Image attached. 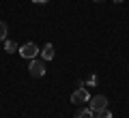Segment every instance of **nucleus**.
<instances>
[{"label": "nucleus", "mask_w": 129, "mask_h": 118, "mask_svg": "<svg viewBox=\"0 0 129 118\" xmlns=\"http://www.w3.org/2000/svg\"><path fill=\"white\" fill-rule=\"evenodd\" d=\"M108 107V97L106 95H97L92 99H88V109L92 112H99V109H106Z\"/></svg>", "instance_id": "nucleus-1"}, {"label": "nucleus", "mask_w": 129, "mask_h": 118, "mask_svg": "<svg viewBox=\"0 0 129 118\" xmlns=\"http://www.w3.org/2000/svg\"><path fill=\"white\" fill-rule=\"evenodd\" d=\"M28 71H30L32 77H43V75H45V60H35V58H32Z\"/></svg>", "instance_id": "nucleus-2"}, {"label": "nucleus", "mask_w": 129, "mask_h": 118, "mask_svg": "<svg viewBox=\"0 0 129 118\" xmlns=\"http://www.w3.org/2000/svg\"><path fill=\"white\" fill-rule=\"evenodd\" d=\"M88 99H90V95H88V90H86V88H82V86H80L78 90L71 95V103H75V105L88 103Z\"/></svg>", "instance_id": "nucleus-3"}, {"label": "nucleus", "mask_w": 129, "mask_h": 118, "mask_svg": "<svg viewBox=\"0 0 129 118\" xmlns=\"http://www.w3.org/2000/svg\"><path fill=\"white\" fill-rule=\"evenodd\" d=\"M37 54H39V47L35 45V43H24V45L19 47V56H24V58H28V60H32Z\"/></svg>", "instance_id": "nucleus-4"}, {"label": "nucleus", "mask_w": 129, "mask_h": 118, "mask_svg": "<svg viewBox=\"0 0 129 118\" xmlns=\"http://www.w3.org/2000/svg\"><path fill=\"white\" fill-rule=\"evenodd\" d=\"M54 54H56V50H54V45H52V43H45V47H43L41 50V56H43V60H52L54 58Z\"/></svg>", "instance_id": "nucleus-5"}, {"label": "nucleus", "mask_w": 129, "mask_h": 118, "mask_svg": "<svg viewBox=\"0 0 129 118\" xmlns=\"http://www.w3.org/2000/svg\"><path fill=\"white\" fill-rule=\"evenodd\" d=\"M75 118H95V114H92V109H78V114H75Z\"/></svg>", "instance_id": "nucleus-6"}, {"label": "nucleus", "mask_w": 129, "mask_h": 118, "mask_svg": "<svg viewBox=\"0 0 129 118\" xmlns=\"http://www.w3.org/2000/svg\"><path fill=\"white\" fill-rule=\"evenodd\" d=\"M5 52L13 54V52H19V47H17V43H15V41H5Z\"/></svg>", "instance_id": "nucleus-7"}, {"label": "nucleus", "mask_w": 129, "mask_h": 118, "mask_svg": "<svg viewBox=\"0 0 129 118\" xmlns=\"http://www.w3.org/2000/svg\"><path fill=\"white\" fill-rule=\"evenodd\" d=\"M92 114H95V118H112V112H110V109H99V112H92Z\"/></svg>", "instance_id": "nucleus-8"}, {"label": "nucleus", "mask_w": 129, "mask_h": 118, "mask_svg": "<svg viewBox=\"0 0 129 118\" xmlns=\"http://www.w3.org/2000/svg\"><path fill=\"white\" fill-rule=\"evenodd\" d=\"M7 32H9L7 24H5V22H0V41H7Z\"/></svg>", "instance_id": "nucleus-9"}, {"label": "nucleus", "mask_w": 129, "mask_h": 118, "mask_svg": "<svg viewBox=\"0 0 129 118\" xmlns=\"http://www.w3.org/2000/svg\"><path fill=\"white\" fill-rule=\"evenodd\" d=\"M95 84H97V77H95V75H92V77H90V80H88V86H95Z\"/></svg>", "instance_id": "nucleus-10"}, {"label": "nucleus", "mask_w": 129, "mask_h": 118, "mask_svg": "<svg viewBox=\"0 0 129 118\" xmlns=\"http://www.w3.org/2000/svg\"><path fill=\"white\" fill-rule=\"evenodd\" d=\"M32 2H35V5H45L47 0H32Z\"/></svg>", "instance_id": "nucleus-11"}, {"label": "nucleus", "mask_w": 129, "mask_h": 118, "mask_svg": "<svg viewBox=\"0 0 129 118\" xmlns=\"http://www.w3.org/2000/svg\"><path fill=\"white\" fill-rule=\"evenodd\" d=\"M114 2H118V5H120V2H123V0H114Z\"/></svg>", "instance_id": "nucleus-12"}, {"label": "nucleus", "mask_w": 129, "mask_h": 118, "mask_svg": "<svg viewBox=\"0 0 129 118\" xmlns=\"http://www.w3.org/2000/svg\"><path fill=\"white\" fill-rule=\"evenodd\" d=\"M95 2H103V0H95Z\"/></svg>", "instance_id": "nucleus-13"}]
</instances>
